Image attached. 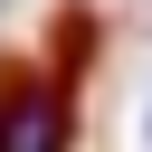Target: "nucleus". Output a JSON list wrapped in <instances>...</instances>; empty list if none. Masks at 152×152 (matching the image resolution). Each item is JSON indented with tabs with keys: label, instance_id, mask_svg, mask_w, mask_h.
Masks as SVG:
<instances>
[{
	"label": "nucleus",
	"instance_id": "obj_2",
	"mask_svg": "<svg viewBox=\"0 0 152 152\" xmlns=\"http://www.w3.org/2000/svg\"><path fill=\"white\" fill-rule=\"evenodd\" d=\"M142 133H152V124H142Z\"/></svg>",
	"mask_w": 152,
	"mask_h": 152
},
{
	"label": "nucleus",
	"instance_id": "obj_1",
	"mask_svg": "<svg viewBox=\"0 0 152 152\" xmlns=\"http://www.w3.org/2000/svg\"><path fill=\"white\" fill-rule=\"evenodd\" d=\"M0 142H10V152H48V142H66V95H57V86H48V95H38V86L10 95V104H0Z\"/></svg>",
	"mask_w": 152,
	"mask_h": 152
}]
</instances>
